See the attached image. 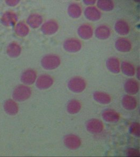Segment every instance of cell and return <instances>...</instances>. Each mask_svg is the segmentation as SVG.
Wrapping results in <instances>:
<instances>
[{
  "label": "cell",
  "mask_w": 140,
  "mask_h": 157,
  "mask_svg": "<svg viewBox=\"0 0 140 157\" xmlns=\"http://www.w3.org/2000/svg\"><path fill=\"white\" fill-rule=\"evenodd\" d=\"M32 90L29 87L20 85L16 87L13 92L12 97L14 100L19 102L24 101L30 97Z\"/></svg>",
  "instance_id": "6da1fadb"
},
{
  "label": "cell",
  "mask_w": 140,
  "mask_h": 157,
  "mask_svg": "<svg viewBox=\"0 0 140 157\" xmlns=\"http://www.w3.org/2000/svg\"><path fill=\"white\" fill-rule=\"evenodd\" d=\"M61 63L60 59L55 55H48L44 56L41 60V65L45 69L53 70L58 68Z\"/></svg>",
  "instance_id": "7a4b0ae2"
},
{
  "label": "cell",
  "mask_w": 140,
  "mask_h": 157,
  "mask_svg": "<svg viewBox=\"0 0 140 157\" xmlns=\"http://www.w3.org/2000/svg\"><path fill=\"white\" fill-rule=\"evenodd\" d=\"M68 87L70 91L73 92H82L86 88V82L80 77H75L68 82Z\"/></svg>",
  "instance_id": "3957f363"
},
{
  "label": "cell",
  "mask_w": 140,
  "mask_h": 157,
  "mask_svg": "<svg viewBox=\"0 0 140 157\" xmlns=\"http://www.w3.org/2000/svg\"><path fill=\"white\" fill-rule=\"evenodd\" d=\"M64 48L69 53H76L82 48V43L76 38H69L64 43Z\"/></svg>",
  "instance_id": "277c9868"
},
{
  "label": "cell",
  "mask_w": 140,
  "mask_h": 157,
  "mask_svg": "<svg viewBox=\"0 0 140 157\" xmlns=\"http://www.w3.org/2000/svg\"><path fill=\"white\" fill-rule=\"evenodd\" d=\"M64 144L70 150H76L80 147L82 141L80 138L74 134L66 135L64 139Z\"/></svg>",
  "instance_id": "5b68a950"
},
{
  "label": "cell",
  "mask_w": 140,
  "mask_h": 157,
  "mask_svg": "<svg viewBox=\"0 0 140 157\" xmlns=\"http://www.w3.org/2000/svg\"><path fill=\"white\" fill-rule=\"evenodd\" d=\"M86 129L92 134H99L103 129V124L101 121L98 119H92L86 123Z\"/></svg>",
  "instance_id": "8992f818"
},
{
  "label": "cell",
  "mask_w": 140,
  "mask_h": 157,
  "mask_svg": "<svg viewBox=\"0 0 140 157\" xmlns=\"http://www.w3.org/2000/svg\"><path fill=\"white\" fill-rule=\"evenodd\" d=\"M53 84V79L49 75L44 74L39 76L36 82V85L40 90L50 88Z\"/></svg>",
  "instance_id": "52a82bcc"
},
{
  "label": "cell",
  "mask_w": 140,
  "mask_h": 157,
  "mask_svg": "<svg viewBox=\"0 0 140 157\" xmlns=\"http://www.w3.org/2000/svg\"><path fill=\"white\" fill-rule=\"evenodd\" d=\"M59 25L56 21L54 20H50L45 22L42 25L41 30L44 34L53 35L58 31Z\"/></svg>",
  "instance_id": "ba28073f"
},
{
  "label": "cell",
  "mask_w": 140,
  "mask_h": 157,
  "mask_svg": "<svg viewBox=\"0 0 140 157\" xmlns=\"http://www.w3.org/2000/svg\"><path fill=\"white\" fill-rule=\"evenodd\" d=\"M84 15L88 20L95 21L100 19L101 17V13L95 6H90L85 9Z\"/></svg>",
  "instance_id": "9c48e42d"
},
{
  "label": "cell",
  "mask_w": 140,
  "mask_h": 157,
  "mask_svg": "<svg viewBox=\"0 0 140 157\" xmlns=\"http://www.w3.org/2000/svg\"><path fill=\"white\" fill-rule=\"evenodd\" d=\"M132 47L130 40L124 37L118 38L115 43V48L121 52H128L131 50Z\"/></svg>",
  "instance_id": "30bf717a"
},
{
  "label": "cell",
  "mask_w": 140,
  "mask_h": 157,
  "mask_svg": "<svg viewBox=\"0 0 140 157\" xmlns=\"http://www.w3.org/2000/svg\"><path fill=\"white\" fill-rule=\"evenodd\" d=\"M79 36L84 40H88L92 38L93 35V30L92 27L87 24L80 25L77 30Z\"/></svg>",
  "instance_id": "8fae6325"
},
{
  "label": "cell",
  "mask_w": 140,
  "mask_h": 157,
  "mask_svg": "<svg viewBox=\"0 0 140 157\" xmlns=\"http://www.w3.org/2000/svg\"><path fill=\"white\" fill-rule=\"evenodd\" d=\"M18 20L17 14L12 11H6L1 19L2 24L6 26H14Z\"/></svg>",
  "instance_id": "7c38bea8"
},
{
  "label": "cell",
  "mask_w": 140,
  "mask_h": 157,
  "mask_svg": "<svg viewBox=\"0 0 140 157\" xmlns=\"http://www.w3.org/2000/svg\"><path fill=\"white\" fill-rule=\"evenodd\" d=\"M37 75L34 70L27 69L22 73L21 76V81L26 85H32L36 79Z\"/></svg>",
  "instance_id": "4fadbf2b"
},
{
  "label": "cell",
  "mask_w": 140,
  "mask_h": 157,
  "mask_svg": "<svg viewBox=\"0 0 140 157\" xmlns=\"http://www.w3.org/2000/svg\"><path fill=\"white\" fill-rule=\"evenodd\" d=\"M102 117L108 123H117L119 120L120 115L115 110L107 109L103 111Z\"/></svg>",
  "instance_id": "5bb4252c"
},
{
  "label": "cell",
  "mask_w": 140,
  "mask_h": 157,
  "mask_svg": "<svg viewBox=\"0 0 140 157\" xmlns=\"http://www.w3.org/2000/svg\"><path fill=\"white\" fill-rule=\"evenodd\" d=\"M122 107L127 110H133L136 108L137 101L136 99L131 95H125L122 99Z\"/></svg>",
  "instance_id": "9a60e30c"
},
{
  "label": "cell",
  "mask_w": 140,
  "mask_h": 157,
  "mask_svg": "<svg viewBox=\"0 0 140 157\" xmlns=\"http://www.w3.org/2000/svg\"><path fill=\"white\" fill-rule=\"evenodd\" d=\"M107 68L110 72L114 74H118L120 72V63L116 57H110L107 60Z\"/></svg>",
  "instance_id": "2e32d148"
},
{
  "label": "cell",
  "mask_w": 140,
  "mask_h": 157,
  "mask_svg": "<svg viewBox=\"0 0 140 157\" xmlns=\"http://www.w3.org/2000/svg\"><path fill=\"white\" fill-rule=\"evenodd\" d=\"M93 97L95 101L102 105H108L111 101L110 95L103 92L96 91L93 93Z\"/></svg>",
  "instance_id": "e0dca14e"
},
{
  "label": "cell",
  "mask_w": 140,
  "mask_h": 157,
  "mask_svg": "<svg viewBox=\"0 0 140 157\" xmlns=\"http://www.w3.org/2000/svg\"><path fill=\"white\" fill-rule=\"evenodd\" d=\"M115 29L116 32L120 35H126L130 32V26L128 23L124 20L117 21L115 25Z\"/></svg>",
  "instance_id": "ac0fdd59"
},
{
  "label": "cell",
  "mask_w": 140,
  "mask_h": 157,
  "mask_svg": "<svg viewBox=\"0 0 140 157\" xmlns=\"http://www.w3.org/2000/svg\"><path fill=\"white\" fill-rule=\"evenodd\" d=\"M95 35L100 40H106L110 37L111 31L110 28L106 25H100L95 29Z\"/></svg>",
  "instance_id": "d6986e66"
},
{
  "label": "cell",
  "mask_w": 140,
  "mask_h": 157,
  "mask_svg": "<svg viewBox=\"0 0 140 157\" xmlns=\"http://www.w3.org/2000/svg\"><path fill=\"white\" fill-rule=\"evenodd\" d=\"M124 89L125 91L130 94H135L138 92L139 85L137 81L133 79H130L125 83Z\"/></svg>",
  "instance_id": "ffe728a7"
},
{
  "label": "cell",
  "mask_w": 140,
  "mask_h": 157,
  "mask_svg": "<svg viewBox=\"0 0 140 157\" xmlns=\"http://www.w3.org/2000/svg\"><path fill=\"white\" fill-rule=\"evenodd\" d=\"M42 22V17L40 14L37 13L30 14L27 20V23L29 26L33 28H38V27L40 26L41 25Z\"/></svg>",
  "instance_id": "44dd1931"
},
{
  "label": "cell",
  "mask_w": 140,
  "mask_h": 157,
  "mask_svg": "<svg viewBox=\"0 0 140 157\" xmlns=\"http://www.w3.org/2000/svg\"><path fill=\"white\" fill-rule=\"evenodd\" d=\"M4 110L8 114L10 115H16L18 113V105L15 101L12 100H6L4 105Z\"/></svg>",
  "instance_id": "7402d4cb"
},
{
  "label": "cell",
  "mask_w": 140,
  "mask_h": 157,
  "mask_svg": "<svg viewBox=\"0 0 140 157\" xmlns=\"http://www.w3.org/2000/svg\"><path fill=\"white\" fill-rule=\"evenodd\" d=\"M82 13V10L79 4L73 3L70 4L68 8L69 16L72 18H78Z\"/></svg>",
  "instance_id": "603a6c76"
},
{
  "label": "cell",
  "mask_w": 140,
  "mask_h": 157,
  "mask_svg": "<svg viewBox=\"0 0 140 157\" xmlns=\"http://www.w3.org/2000/svg\"><path fill=\"white\" fill-rule=\"evenodd\" d=\"M82 108L81 103L77 100H72L68 102L67 110L71 115H75L79 113Z\"/></svg>",
  "instance_id": "cb8c5ba5"
},
{
  "label": "cell",
  "mask_w": 140,
  "mask_h": 157,
  "mask_svg": "<svg viewBox=\"0 0 140 157\" xmlns=\"http://www.w3.org/2000/svg\"><path fill=\"white\" fill-rule=\"evenodd\" d=\"M21 52V48L16 42H12L9 45L7 48V53L11 58H17L19 56Z\"/></svg>",
  "instance_id": "d4e9b609"
},
{
  "label": "cell",
  "mask_w": 140,
  "mask_h": 157,
  "mask_svg": "<svg viewBox=\"0 0 140 157\" xmlns=\"http://www.w3.org/2000/svg\"><path fill=\"white\" fill-rule=\"evenodd\" d=\"M121 69L123 74L127 76H133L135 73L134 66L127 61H123L122 63Z\"/></svg>",
  "instance_id": "484cf974"
},
{
  "label": "cell",
  "mask_w": 140,
  "mask_h": 157,
  "mask_svg": "<svg viewBox=\"0 0 140 157\" xmlns=\"http://www.w3.org/2000/svg\"><path fill=\"white\" fill-rule=\"evenodd\" d=\"M97 6L104 11H110L114 8V3L110 0H99L97 2Z\"/></svg>",
  "instance_id": "4316f807"
},
{
  "label": "cell",
  "mask_w": 140,
  "mask_h": 157,
  "mask_svg": "<svg viewBox=\"0 0 140 157\" xmlns=\"http://www.w3.org/2000/svg\"><path fill=\"white\" fill-rule=\"evenodd\" d=\"M15 32L19 36L25 37L28 34L29 29L24 22H19L16 26Z\"/></svg>",
  "instance_id": "83f0119b"
},
{
  "label": "cell",
  "mask_w": 140,
  "mask_h": 157,
  "mask_svg": "<svg viewBox=\"0 0 140 157\" xmlns=\"http://www.w3.org/2000/svg\"><path fill=\"white\" fill-rule=\"evenodd\" d=\"M130 131L132 135L136 137H140V124L136 122L132 123L130 127Z\"/></svg>",
  "instance_id": "f1b7e54d"
},
{
  "label": "cell",
  "mask_w": 140,
  "mask_h": 157,
  "mask_svg": "<svg viewBox=\"0 0 140 157\" xmlns=\"http://www.w3.org/2000/svg\"><path fill=\"white\" fill-rule=\"evenodd\" d=\"M126 155L128 157H140V152L136 149L130 148L126 150Z\"/></svg>",
  "instance_id": "f546056e"
},
{
  "label": "cell",
  "mask_w": 140,
  "mask_h": 157,
  "mask_svg": "<svg viewBox=\"0 0 140 157\" xmlns=\"http://www.w3.org/2000/svg\"><path fill=\"white\" fill-rule=\"evenodd\" d=\"M6 3L10 6H15L17 4H18L19 1L18 0H10V1H6Z\"/></svg>",
  "instance_id": "4dcf8cb0"
},
{
  "label": "cell",
  "mask_w": 140,
  "mask_h": 157,
  "mask_svg": "<svg viewBox=\"0 0 140 157\" xmlns=\"http://www.w3.org/2000/svg\"><path fill=\"white\" fill-rule=\"evenodd\" d=\"M84 4H86V5H93V4H95L96 1L95 0H84L83 1Z\"/></svg>",
  "instance_id": "1f68e13d"
},
{
  "label": "cell",
  "mask_w": 140,
  "mask_h": 157,
  "mask_svg": "<svg viewBox=\"0 0 140 157\" xmlns=\"http://www.w3.org/2000/svg\"><path fill=\"white\" fill-rule=\"evenodd\" d=\"M136 75H137V77L138 79H140V67H138V69H137V71H136Z\"/></svg>",
  "instance_id": "d6a6232c"
}]
</instances>
